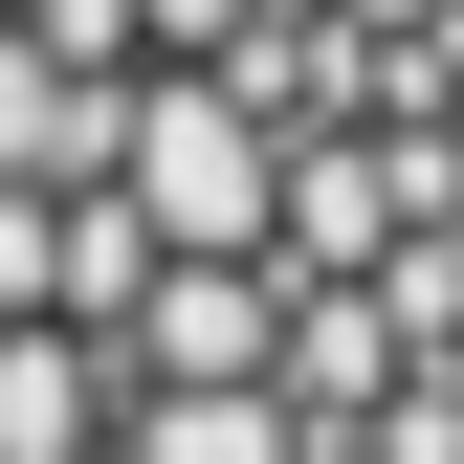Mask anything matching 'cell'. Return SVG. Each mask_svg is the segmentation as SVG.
I'll return each mask as SVG.
<instances>
[{
  "label": "cell",
  "mask_w": 464,
  "mask_h": 464,
  "mask_svg": "<svg viewBox=\"0 0 464 464\" xmlns=\"http://www.w3.org/2000/svg\"><path fill=\"white\" fill-rule=\"evenodd\" d=\"M442 376L464 0H0V442Z\"/></svg>",
  "instance_id": "cell-1"
}]
</instances>
